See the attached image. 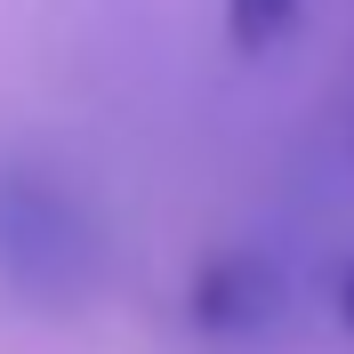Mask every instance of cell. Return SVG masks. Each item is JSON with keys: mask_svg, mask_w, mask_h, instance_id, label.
I'll list each match as a JSON object with an SVG mask.
<instances>
[{"mask_svg": "<svg viewBox=\"0 0 354 354\" xmlns=\"http://www.w3.org/2000/svg\"><path fill=\"white\" fill-rule=\"evenodd\" d=\"M0 282L41 306H73L97 282V225L41 169H0Z\"/></svg>", "mask_w": 354, "mask_h": 354, "instance_id": "cell-1", "label": "cell"}, {"mask_svg": "<svg viewBox=\"0 0 354 354\" xmlns=\"http://www.w3.org/2000/svg\"><path fill=\"white\" fill-rule=\"evenodd\" d=\"M194 322L201 330H218V338H242L258 330L266 314H274V266L258 258V250H225V258H209L194 274Z\"/></svg>", "mask_w": 354, "mask_h": 354, "instance_id": "cell-2", "label": "cell"}, {"mask_svg": "<svg viewBox=\"0 0 354 354\" xmlns=\"http://www.w3.org/2000/svg\"><path fill=\"white\" fill-rule=\"evenodd\" d=\"M298 17H306V0H225V41L242 57H266L298 32Z\"/></svg>", "mask_w": 354, "mask_h": 354, "instance_id": "cell-3", "label": "cell"}, {"mask_svg": "<svg viewBox=\"0 0 354 354\" xmlns=\"http://www.w3.org/2000/svg\"><path fill=\"white\" fill-rule=\"evenodd\" d=\"M338 322H346V338H354V266H346V282H338Z\"/></svg>", "mask_w": 354, "mask_h": 354, "instance_id": "cell-4", "label": "cell"}]
</instances>
